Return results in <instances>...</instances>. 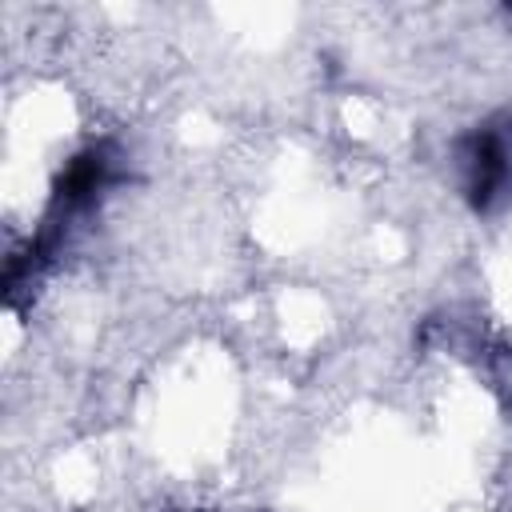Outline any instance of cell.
I'll return each mask as SVG.
<instances>
[{
  "mask_svg": "<svg viewBox=\"0 0 512 512\" xmlns=\"http://www.w3.org/2000/svg\"><path fill=\"white\" fill-rule=\"evenodd\" d=\"M500 176H504V152H500V144L492 136H484L476 156H472V200L488 204V196L500 184Z\"/></svg>",
  "mask_w": 512,
  "mask_h": 512,
  "instance_id": "1",
  "label": "cell"
}]
</instances>
